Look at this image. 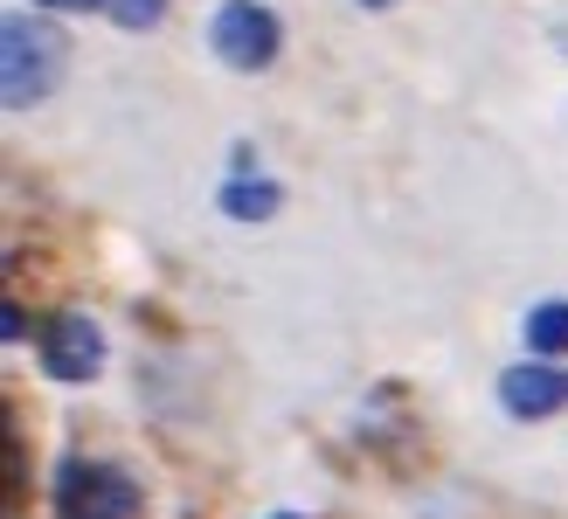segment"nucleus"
Here are the masks:
<instances>
[{
    "label": "nucleus",
    "instance_id": "20e7f679",
    "mask_svg": "<svg viewBox=\"0 0 568 519\" xmlns=\"http://www.w3.org/2000/svg\"><path fill=\"white\" fill-rule=\"evenodd\" d=\"M42 367L63 374V381H91L104 367V333H98L91 312H55L42 326Z\"/></svg>",
    "mask_w": 568,
    "mask_h": 519
},
{
    "label": "nucleus",
    "instance_id": "9b49d317",
    "mask_svg": "<svg viewBox=\"0 0 568 519\" xmlns=\"http://www.w3.org/2000/svg\"><path fill=\"white\" fill-rule=\"evenodd\" d=\"M361 8H388V0H361Z\"/></svg>",
    "mask_w": 568,
    "mask_h": 519
},
{
    "label": "nucleus",
    "instance_id": "9d476101",
    "mask_svg": "<svg viewBox=\"0 0 568 519\" xmlns=\"http://www.w3.org/2000/svg\"><path fill=\"white\" fill-rule=\"evenodd\" d=\"M0 333H8V339H21V333H28V319H21V305H8V312H0Z\"/></svg>",
    "mask_w": 568,
    "mask_h": 519
},
{
    "label": "nucleus",
    "instance_id": "423d86ee",
    "mask_svg": "<svg viewBox=\"0 0 568 519\" xmlns=\"http://www.w3.org/2000/svg\"><path fill=\"white\" fill-rule=\"evenodd\" d=\"M527 346H534V354H568V305L561 298L527 312Z\"/></svg>",
    "mask_w": 568,
    "mask_h": 519
},
{
    "label": "nucleus",
    "instance_id": "39448f33",
    "mask_svg": "<svg viewBox=\"0 0 568 519\" xmlns=\"http://www.w3.org/2000/svg\"><path fill=\"white\" fill-rule=\"evenodd\" d=\"M499 401L520 423H534V416H548V409H561V401H568V374L561 367H541V360H520V367H506Z\"/></svg>",
    "mask_w": 568,
    "mask_h": 519
},
{
    "label": "nucleus",
    "instance_id": "f257e3e1",
    "mask_svg": "<svg viewBox=\"0 0 568 519\" xmlns=\"http://www.w3.org/2000/svg\"><path fill=\"white\" fill-rule=\"evenodd\" d=\"M63 70H70V42L49 21H36V14L0 21V98L8 104H42Z\"/></svg>",
    "mask_w": 568,
    "mask_h": 519
},
{
    "label": "nucleus",
    "instance_id": "f03ea898",
    "mask_svg": "<svg viewBox=\"0 0 568 519\" xmlns=\"http://www.w3.org/2000/svg\"><path fill=\"white\" fill-rule=\"evenodd\" d=\"M139 512V485L119 465H83L70 457L55 471V519H132Z\"/></svg>",
    "mask_w": 568,
    "mask_h": 519
},
{
    "label": "nucleus",
    "instance_id": "1a4fd4ad",
    "mask_svg": "<svg viewBox=\"0 0 568 519\" xmlns=\"http://www.w3.org/2000/svg\"><path fill=\"white\" fill-rule=\"evenodd\" d=\"M36 8H70V14H91V8H111V0H36Z\"/></svg>",
    "mask_w": 568,
    "mask_h": 519
},
{
    "label": "nucleus",
    "instance_id": "0eeeda50",
    "mask_svg": "<svg viewBox=\"0 0 568 519\" xmlns=\"http://www.w3.org/2000/svg\"><path fill=\"white\" fill-rule=\"evenodd\" d=\"M222 208L243 215V222H264L277 208V187L271 181H230V187H222Z\"/></svg>",
    "mask_w": 568,
    "mask_h": 519
},
{
    "label": "nucleus",
    "instance_id": "6e6552de",
    "mask_svg": "<svg viewBox=\"0 0 568 519\" xmlns=\"http://www.w3.org/2000/svg\"><path fill=\"white\" fill-rule=\"evenodd\" d=\"M160 14H166V0H111V21L132 28V35H139V28H153Z\"/></svg>",
    "mask_w": 568,
    "mask_h": 519
},
{
    "label": "nucleus",
    "instance_id": "7ed1b4c3",
    "mask_svg": "<svg viewBox=\"0 0 568 519\" xmlns=\"http://www.w3.org/2000/svg\"><path fill=\"white\" fill-rule=\"evenodd\" d=\"M215 55L230 70H264L277 55V14L257 8V0H230V8L215 14Z\"/></svg>",
    "mask_w": 568,
    "mask_h": 519
}]
</instances>
